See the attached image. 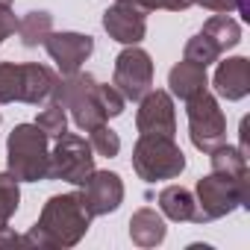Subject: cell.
<instances>
[{
    "instance_id": "cell-1",
    "label": "cell",
    "mask_w": 250,
    "mask_h": 250,
    "mask_svg": "<svg viewBox=\"0 0 250 250\" xmlns=\"http://www.w3.org/2000/svg\"><path fill=\"white\" fill-rule=\"evenodd\" d=\"M91 227V215L85 212L83 200L77 191L68 194H53L39 221L30 227L27 241L30 247H44V250H62V247H74L83 241V235Z\"/></svg>"
},
{
    "instance_id": "cell-2",
    "label": "cell",
    "mask_w": 250,
    "mask_h": 250,
    "mask_svg": "<svg viewBox=\"0 0 250 250\" xmlns=\"http://www.w3.org/2000/svg\"><path fill=\"white\" fill-rule=\"evenodd\" d=\"M50 139L36 124H18L6 139V171L18 183H42L50 168Z\"/></svg>"
},
{
    "instance_id": "cell-3",
    "label": "cell",
    "mask_w": 250,
    "mask_h": 250,
    "mask_svg": "<svg viewBox=\"0 0 250 250\" xmlns=\"http://www.w3.org/2000/svg\"><path fill=\"white\" fill-rule=\"evenodd\" d=\"M53 100L65 106V112L71 115V121L83 133H88V130H94V127L109 121V115L100 103V83L91 74H83V71L68 74V77L59 74Z\"/></svg>"
},
{
    "instance_id": "cell-4",
    "label": "cell",
    "mask_w": 250,
    "mask_h": 250,
    "mask_svg": "<svg viewBox=\"0 0 250 250\" xmlns=\"http://www.w3.org/2000/svg\"><path fill=\"white\" fill-rule=\"evenodd\" d=\"M194 200H197V218L194 224H209L218 221L238 206H247L250 200V174L244 177H224V174H206L194 186Z\"/></svg>"
},
{
    "instance_id": "cell-5",
    "label": "cell",
    "mask_w": 250,
    "mask_h": 250,
    "mask_svg": "<svg viewBox=\"0 0 250 250\" xmlns=\"http://www.w3.org/2000/svg\"><path fill=\"white\" fill-rule=\"evenodd\" d=\"M133 171L145 183L177 180L186 171V153L171 136H139L133 147Z\"/></svg>"
},
{
    "instance_id": "cell-6",
    "label": "cell",
    "mask_w": 250,
    "mask_h": 250,
    "mask_svg": "<svg viewBox=\"0 0 250 250\" xmlns=\"http://www.w3.org/2000/svg\"><path fill=\"white\" fill-rule=\"evenodd\" d=\"M186 118H188V139L200 153H212L218 145L227 142V118L218 97L209 88L186 100Z\"/></svg>"
},
{
    "instance_id": "cell-7",
    "label": "cell",
    "mask_w": 250,
    "mask_h": 250,
    "mask_svg": "<svg viewBox=\"0 0 250 250\" xmlns=\"http://www.w3.org/2000/svg\"><path fill=\"white\" fill-rule=\"evenodd\" d=\"M94 171V150L88 145V139L77 136V133H62L50 150V168H47V180H62L71 186H83L88 180V174Z\"/></svg>"
},
{
    "instance_id": "cell-8",
    "label": "cell",
    "mask_w": 250,
    "mask_h": 250,
    "mask_svg": "<svg viewBox=\"0 0 250 250\" xmlns=\"http://www.w3.org/2000/svg\"><path fill=\"white\" fill-rule=\"evenodd\" d=\"M112 85L124 94V100L139 103L153 88V59H150V53L142 50L139 44H127L115 59Z\"/></svg>"
},
{
    "instance_id": "cell-9",
    "label": "cell",
    "mask_w": 250,
    "mask_h": 250,
    "mask_svg": "<svg viewBox=\"0 0 250 250\" xmlns=\"http://www.w3.org/2000/svg\"><path fill=\"white\" fill-rule=\"evenodd\" d=\"M136 130H139V136H171L174 139V133H177V109H174L171 91L150 88L139 100Z\"/></svg>"
},
{
    "instance_id": "cell-10",
    "label": "cell",
    "mask_w": 250,
    "mask_h": 250,
    "mask_svg": "<svg viewBox=\"0 0 250 250\" xmlns=\"http://www.w3.org/2000/svg\"><path fill=\"white\" fill-rule=\"evenodd\" d=\"M77 188H80L77 194H80V200H83V206L91 218L109 215L124 203V180L115 171H97L94 168L88 174V180Z\"/></svg>"
},
{
    "instance_id": "cell-11",
    "label": "cell",
    "mask_w": 250,
    "mask_h": 250,
    "mask_svg": "<svg viewBox=\"0 0 250 250\" xmlns=\"http://www.w3.org/2000/svg\"><path fill=\"white\" fill-rule=\"evenodd\" d=\"M44 50L56 62L59 74L68 77L83 71V62L94 53V39L85 33H50L44 39Z\"/></svg>"
},
{
    "instance_id": "cell-12",
    "label": "cell",
    "mask_w": 250,
    "mask_h": 250,
    "mask_svg": "<svg viewBox=\"0 0 250 250\" xmlns=\"http://www.w3.org/2000/svg\"><path fill=\"white\" fill-rule=\"evenodd\" d=\"M103 30L109 33V39H115L124 47L142 44V39L147 33V12H142L139 6L127 3V0H115L103 12Z\"/></svg>"
},
{
    "instance_id": "cell-13",
    "label": "cell",
    "mask_w": 250,
    "mask_h": 250,
    "mask_svg": "<svg viewBox=\"0 0 250 250\" xmlns=\"http://www.w3.org/2000/svg\"><path fill=\"white\" fill-rule=\"evenodd\" d=\"M215 94L235 103V100H244L250 94V59L247 56H229L224 62H218V71H215Z\"/></svg>"
},
{
    "instance_id": "cell-14",
    "label": "cell",
    "mask_w": 250,
    "mask_h": 250,
    "mask_svg": "<svg viewBox=\"0 0 250 250\" xmlns=\"http://www.w3.org/2000/svg\"><path fill=\"white\" fill-rule=\"evenodd\" d=\"M56 83H59V74L53 68L39 65V62H24L21 65V103L39 106V103L53 100Z\"/></svg>"
},
{
    "instance_id": "cell-15",
    "label": "cell",
    "mask_w": 250,
    "mask_h": 250,
    "mask_svg": "<svg viewBox=\"0 0 250 250\" xmlns=\"http://www.w3.org/2000/svg\"><path fill=\"white\" fill-rule=\"evenodd\" d=\"M206 88H209V77H206L203 65H194V62L183 59L168 71V91H171V97H180L183 103L188 97L206 91Z\"/></svg>"
},
{
    "instance_id": "cell-16",
    "label": "cell",
    "mask_w": 250,
    "mask_h": 250,
    "mask_svg": "<svg viewBox=\"0 0 250 250\" xmlns=\"http://www.w3.org/2000/svg\"><path fill=\"white\" fill-rule=\"evenodd\" d=\"M168 235V227H165V218L156 212V209H136L133 218H130V238L133 244L139 247H156L162 244Z\"/></svg>"
},
{
    "instance_id": "cell-17",
    "label": "cell",
    "mask_w": 250,
    "mask_h": 250,
    "mask_svg": "<svg viewBox=\"0 0 250 250\" xmlns=\"http://www.w3.org/2000/svg\"><path fill=\"white\" fill-rule=\"evenodd\" d=\"M159 212L168 218V221H194L197 218V200L188 188L183 186H168L159 191Z\"/></svg>"
},
{
    "instance_id": "cell-18",
    "label": "cell",
    "mask_w": 250,
    "mask_h": 250,
    "mask_svg": "<svg viewBox=\"0 0 250 250\" xmlns=\"http://www.w3.org/2000/svg\"><path fill=\"white\" fill-rule=\"evenodd\" d=\"M15 33L21 36V44L24 47H39L53 33V15L44 12V9H33L24 18H18V30Z\"/></svg>"
},
{
    "instance_id": "cell-19",
    "label": "cell",
    "mask_w": 250,
    "mask_h": 250,
    "mask_svg": "<svg viewBox=\"0 0 250 250\" xmlns=\"http://www.w3.org/2000/svg\"><path fill=\"white\" fill-rule=\"evenodd\" d=\"M200 33H206L209 39H212V44L221 50V53H227V50H232L238 42H241V24L235 21V18H229V15H224V12H218V15H212L206 24H203V30Z\"/></svg>"
},
{
    "instance_id": "cell-20",
    "label": "cell",
    "mask_w": 250,
    "mask_h": 250,
    "mask_svg": "<svg viewBox=\"0 0 250 250\" xmlns=\"http://www.w3.org/2000/svg\"><path fill=\"white\" fill-rule=\"evenodd\" d=\"M209 162H212V171L215 174H224V177H244V174H250L247 171V156L238 147L227 145V142L218 145L209 153Z\"/></svg>"
},
{
    "instance_id": "cell-21",
    "label": "cell",
    "mask_w": 250,
    "mask_h": 250,
    "mask_svg": "<svg viewBox=\"0 0 250 250\" xmlns=\"http://www.w3.org/2000/svg\"><path fill=\"white\" fill-rule=\"evenodd\" d=\"M36 127H39L47 139H59L62 133H68V112H65V106L56 103V100H47L44 109H42L39 118H36Z\"/></svg>"
},
{
    "instance_id": "cell-22",
    "label": "cell",
    "mask_w": 250,
    "mask_h": 250,
    "mask_svg": "<svg viewBox=\"0 0 250 250\" xmlns=\"http://www.w3.org/2000/svg\"><path fill=\"white\" fill-rule=\"evenodd\" d=\"M183 59H188V62H194V65L209 68L212 62H218V59H221V50L212 44V39H209L206 33H197V36H191V39L186 42V47H183Z\"/></svg>"
},
{
    "instance_id": "cell-23",
    "label": "cell",
    "mask_w": 250,
    "mask_h": 250,
    "mask_svg": "<svg viewBox=\"0 0 250 250\" xmlns=\"http://www.w3.org/2000/svg\"><path fill=\"white\" fill-rule=\"evenodd\" d=\"M18 206H21V186L9 171H3L0 174V224H9Z\"/></svg>"
},
{
    "instance_id": "cell-24",
    "label": "cell",
    "mask_w": 250,
    "mask_h": 250,
    "mask_svg": "<svg viewBox=\"0 0 250 250\" xmlns=\"http://www.w3.org/2000/svg\"><path fill=\"white\" fill-rule=\"evenodd\" d=\"M88 145L97 156H106V159L121 153V139H118L115 130H109V124H100V127L88 130Z\"/></svg>"
},
{
    "instance_id": "cell-25",
    "label": "cell",
    "mask_w": 250,
    "mask_h": 250,
    "mask_svg": "<svg viewBox=\"0 0 250 250\" xmlns=\"http://www.w3.org/2000/svg\"><path fill=\"white\" fill-rule=\"evenodd\" d=\"M21 100V65L0 62V103Z\"/></svg>"
},
{
    "instance_id": "cell-26",
    "label": "cell",
    "mask_w": 250,
    "mask_h": 250,
    "mask_svg": "<svg viewBox=\"0 0 250 250\" xmlns=\"http://www.w3.org/2000/svg\"><path fill=\"white\" fill-rule=\"evenodd\" d=\"M127 3L139 6L142 12H156V9H168V12H183V9L194 6V0H127Z\"/></svg>"
},
{
    "instance_id": "cell-27",
    "label": "cell",
    "mask_w": 250,
    "mask_h": 250,
    "mask_svg": "<svg viewBox=\"0 0 250 250\" xmlns=\"http://www.w3.org/2000/svg\"><path fill=\"white\" fill-rule=\"evenodd\" d=\"M15 244H24V247H30L27 235H18V232H12V229H9V224H0V247H15Z\"/></svg>"
},
{
    "instance_id": "cell-28",
    "label": "cell",
    "mask_w": 250,
    "mask_h": 250,
    "mask_svg": "<svg viewBox=\"0 0 250 250\" xmlns=\"http://www.w3.org/2000/svg\"><path fill=\"white\" fill-rule=\"evenodd\" d=\"M194 3L209 9V12H224V15H229L235 9V0H194Z\"/></svg>"
},
{
    "instance_id": "cell-29",
    "label": "cell",
    "mask_w": 250,
    "mask_h": 250,
    "mask_svg": "<svg viewBox=\"0 0 250 250\" xmlns=\"http://www.w3.org/2000/svg\"><path fill=\"white\" fill-rule=\"evenodd\" d=\"M235 9H238V15H241L244 21L250 18V12H247V0H235Z\"/></svg>"
}]
</instances>
